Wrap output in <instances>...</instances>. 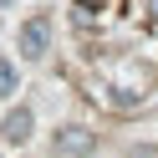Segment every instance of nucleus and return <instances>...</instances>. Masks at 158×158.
Masks as SVG:
<instances>
[{
    "label": "nucleus",
    "mask_w": 158,
    "mask_h": 158,
    "mask_svg": "<svg viewBox=\"0 0 158 158\" xmlns=\"http://www.w3.org/2000/svg\"><path fill=\"white\" fill-rule=\"evenodd\" d=\"M46 51H51V21H46V15H31V21L21 26V56L41 61Z\"/></svg>",
    "instance_id": "f257e3e1"
},
{
    "label": "nucleus",
    "mask_w": 158,
    "mask_h": 158,
    "mask_svg": "<svg viewBox=\"0 0 158 158\" xmlns=\"http://www.w3.org/2000/svg\"><path fill=\"white\" fill-rule=\"evenodd\" d=\"M51 148H56V153H61V158H87V153H92V148H97V138L87 133V127H77V123H66V127H56V138H51Z\"/></svg>",
    "instance_id": "f03ea898"
},
{
    "label": "nucleus",
    "mask_w": 158,
    "mask_h": 158,
    "mask_svg": "<svg viewBox=\"0 0 158 158\" xmlns=\"http://www.w3.org/2000/svg\"><path fill=\"white\" fill-rule=\"evenodd\" d=\"M31 127H36L31 107H10V112H5V123H0V138H5L10 148H21L26 138H31Z\"/></svg>",
    "instance_id": "7ed1b4c3"
},
{
    "label": "nucleus",
    "mask_w": 158,
    "mask_h": 158,
    "mask_svg": "<svg viewBox=\"0 0 158 158\" xmlns=\"http://www.w3.org/2000/svg\"><path fill=\"white\" fill-rule=\"evenodd\" d=\"M15 82H21V77H15V66H10V61H0V97H10Z\"/></svg>",
    "instance_id": "20e7f679"
}]
</instances>
